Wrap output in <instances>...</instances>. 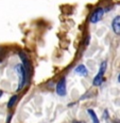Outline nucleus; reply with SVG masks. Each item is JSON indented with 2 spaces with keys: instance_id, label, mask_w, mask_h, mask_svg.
I'll return each instance as SVG.
<instances>
[{
  "instance_id": "f257e3e1",
  "label": "nucleus",
  "mask_w": 120,
  "mask_h": 123,
  "mask_svg": "<svg viewBox=\"0 0 120 123\" xmlns=\"http://www.w3.org/2000/svg\"><path fill=\"white\" fill-rule=\"evenodd\" d=\"M15 68H16V71H17L18 76H19V87H18V89H21L28 79L27 73H26V70H25V68H23V65H21V64H17Z\"/></svg>"
},
{
  "instance_id": "f03ea898",
  "label": "nucleus",
  "mask_w": 120,
  "mask_h": 123,
  "mask_svg": "<svg viewBox=\"0 0 120 123\" xmlns=\"http://www.w3.org/2000/svg\"><path fill=\"white\" fill-rule=\"evenodd\" d=\"M107 62L106 61H104V62L101 63V67H100V70H99L98 72V75L94 78V86H100L101 84H102V80H103V75H104L105 73V70H106V67H107Z\"/></svg>"
},
{
  "instance_id": "7ed1b4c3",
  "label": "nucleus",
  "mask_w": 120,
  "mask_h": 123,
  "mask_svg": "<svg viewBox=\"0 0 120 123\" xmlns=\"http://www.w3.org/2000/svg\"><path fill=\"white\" fill-rule=\"evenodd\" d=\"M103 15H104V10L101 8L97 9L96 11L93 12V14L90 15V17H89V23L91 24H97L99 20L102 19Z\"/></svg>"
},
{
  "instance_id": "20e7f679",
  "label": "nucleus",
  "mask_w": 120,
  "mask_h": 123,
  "mask_svg": "<svg viewBox=\"0 0 120 123\" xmlns=\"http://www.w3.org/2000/svg\"><path fill=\"white\" fill-rule=\"evenodd\" d=\"M19 56H20V59H21V61L23 63V68H25V70H26L27 76L29 77L30 72H31V63H30V61H29V58H28V56L26 55L25 53H22V51L19 53Z\"/></svg>"
},
{
  "instance_id": "39448f33",
  "label": "nucleus",
  "mask_w": 120,
  "mask_h": 123,
  "mask_svg": "<svg viewBox=\"0 0 120 123\" xmlns=\"http://www.w3.org/2000/svg\"><path fill=\"white\" fill-rule=\"evenodd\" d=\"M56 93L61 96H64L66 94V82L65 80H61L57 85H56Z\"/></svg>"
},
{
  "instance_id": "423d86ee",
  "label": "nucleus",
  "mask_w": 120,
  "mask_h": 123,
  "mask_svg": "<svg viewBox=\"0 0 120 123\" xmlns=\"http://www.w3.org/2000/svg\"><path fill=\"white\" fill-rule=\"evenodd\" d=\"M112 27H113V30H114L115 33L120 35V15L116 16V17L113 19Z\"/></svg>"
},
{
  "instance_id": "0eeeda50",
  "label": "nucleus",
  "mask_w": 120,
  "mask_h": 123,
  "mask_svg": "<svg viewBox=\"0 0 120 123\" xmlns=\"http://www.w3.org/2000/svg\"><path fill=\"white\" fill-rule=\"evenodd\" d=\"M74 72H76L77 74L81 75V76H86V75L88 74V71H87V68H85V65H79V67H77L74 68Z\"/></svg>"
},
{
  "instance_id": "6e6552de",
  "label": "nucleus",
  "mask_w": 120,
  "mask_h": 123,
  "mask_svg": "<svg viewBox=\"0 0 120 123\" xmlns=\"http://www.w3.org/2000/svg\"><path fill=\"white\" fill-rule=\"evenodd\" d=\"M87 112H88V115L90 116V119H91V121H93L94 123H100V121H99V119L97 117V115H96V112L94 111L93 109H88Z\"/></svg>"
},
{
  "instance_id": "1a4fd4ad",
  "label": "nucleus",
  "mask_w": 120,
  "mask_h": 123,
  "mask_svg": "<svg viewBox=\"0 0 120 123\" xmlns=\"http://www.w3.org/2000/svg\"><path fill=\"white\" fill-rule=\"evenodd\" d=\"M17 100H18V98H17V95H13L12 98H10V101H9V103H8V107L9 108H12L14 106V104L17 102Z\"/></svg>"
},
{
  "instance_id": "9d476101",
  "label": "nucleus",
  "mask_w": 120,
  "mask_h": 123,
  "mask_svg": "<svg viewBox=\"0 0 120 123\" xmlns=\"http://www.w3.org/2000/svg\"><path fill=\"white\" fill-rule=\"evenodd\" d=\"M2 93H3V92H2V90H0V98H1V95H2Z\"/></svg>"
},
{
  "instance_id": "9b49d317",
  "label": "nucleus",
  "mask_w": 120,
  "mask_h": 123,
  "mask_svg": "<svg viewBox=\"0 0 120 123\" xmlns=\"http://www.w3.org/2000/svg\"><path fill=\"white\" fill-rule=\"evenodd\" d=\"M118 81L120 82V74H119V76H118Z\"/></svg>"
}]
</instances>
